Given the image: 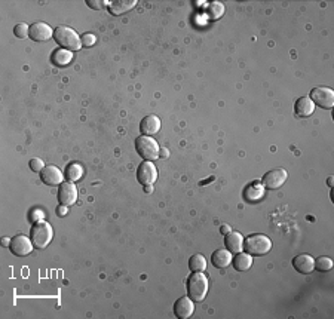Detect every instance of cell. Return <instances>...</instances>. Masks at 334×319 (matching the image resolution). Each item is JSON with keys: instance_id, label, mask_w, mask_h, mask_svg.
I'll use <instances>...</instances> for the list:
<instances>
[{"instance_id": "28", "label": "cell", "mask_w": 334, "mask_h": 319, "mask_svg": "<svg viewBox=\"0 0 334 319\" xmlns=\"http://www.w3.org/2000/svg\"><path fill=\"white\" fill-rule=\"evenodd\" d=\"M30 168H31V171L33 172H42L43 171V161L42 159H39V157H34V159H31L30 161Z\"/></svg>"}, {"instance_id": "8", "label": "cell", "mask_w": 334, "mask_h": 319, "mask_svg": "<svg viewBox=\"0 0 334 319\" xmlns=\"http://www.w3.org/2000/svg\"><path fill=\"white\" fill-rule=\"evenodd\" d=\"M287 177H288V174H287V171L283 169V168L272 169V171L266 172V174L263 175L261 184H263V187H266V189L275 190V189H279L284 183L287 181Z\"/></svg>"}, {"instance_id": "27", "label": "cell", "mask_w": 334, "mask_h": 319, "mask_svg": "<svg viewBox=\"0 0 334 319\" xmlns=\"http://www.w3.org/2000/svg\"><path fill=\"white\" fill-rule=\"evenodd\" d=\"M13 33H15V36L20 39H24L27 36H30V27L27 26V24H16L15 28H13Z\"/></svg>"}, {"instance_id": "3", "label": "cell", "mask_w": 334, "mask_h": 319, "mask_svg": "<svg viewBox=\"0 0 334 319\" xmlns=\"http://www.w3.org/2000/svg\"><path fill=\"white\" fill-rule=\"evenodd\" d=\"M52 238H54V230H52V226L49 223L38 221L31 227V242L39 250L46 248L51 243Z\"/></svg>"}, {"instance_id": "19", "label": "cell", "mask_w": 334, "mask_h": 319, "mask_svg": "<svg viewBox=\"0 0 334 319\" xmlns=\"http://www.w3.org/2000/svg\"><path fill=\"white\" fill-rule=\"evenodd\" d=\"M294 112L300 117H309L315 112V104H313V101L309 97H302V98H298L296 101Z\"/></svg>"}, {"instance_id": "6", "label": "cell", "mask_w": 334, "mask_h": 319, "mask_svg": "<svg viewBox=\"0 0 334 319\" xmlns=\"http://www.w3.org/2000/svg\"><path fill=\"white\" fill-rule=\"evenodd\" d=\"M313 104L320 105L322 109H333L334 105V92L330 88H325V86H320V88H315V90L310 91V97H309Z\"/></svg>"}, {"instance_id": "34", "label": "cell", "mask_w": 334, "mask_h": 319, "mask_svg": "<svg viewBox=\"0 0 334 319\" xmlns=\"http://www.w3.org/2000/svg\"><path fill=\"white\" fill-rule=\"evenodd\" d=\"M11 241H12V239H9V238H2V245H3V246H9V245H11Z\"/></svg>"}, {"instance_id": "20", "label": "cell", "mask_w": 334, "mask_h": 319, "mask_svg": "<svg viewBox=\"0 0 334 319\" xmlns=\"http://www.w3.org/2000/svg\"><path fill=\"white\" fill-rule=\"evenodd\" d=\"M72 60H73V52L67 51L64 48H60V49L54 51L51 57V61L55 67H65V65L72 63Z\"/></svg>"}, {"instance_id": "23", "label": "cell", "mask_w": 334, "mask_h": 319, "mask_svg": "<svg viewBox=\"0 0 334 319\" xmlns=\"http://www.w3.org/2000/svg\"><path fill=\"white\" fill-rule=\"evenodd\" d=\"M224 13V6L220 2H211L205 6V15L209 20H220Z\"/></svg>"}, {"instance_id": "13", "label": "cell", "mask_w": 334, "mask_h": 319, "mask_svg": "<svg viewBox=\"0 0 334 319\" xmlns=\"http://www.w3.org/2000/svg\"><path fill=\"white\" fill-rule=\"evenodd\" d=\"M195 312V305L192 298L189 297H180L174 305V315L179 319L190 318Z\"/></svg>"}, {"instance_id": "22", "label": "cell", "mask_w": 334, "mask_h": 319, "mask_svg": "<svg viewBox=\"0 0 334 319\" xmlns=\"http://www.w3.org/2000/svg\"><path fill=\"white\" fill-rule=\"evenodd\" d=\"M233 261V266L236 270H241V272H245V270H248V269L253 266V258H251V255L245 254V253H238V255L232 260Z\"/></svg>"}, {"instance_id": "18", "label": "cell", "mask_w": 334, "mask_h": 319, "mask_svg": "<svg viewBox=\"0 0 334 319\" xmlns=\"http://www.w3.org/2000/svg\"><path fill=\"white\" fill-rule=\"evenodd\" d=\"M135 5H137V0H116V2L109 3V11L112 15L117 16V15H124L131 11Z\"/></svg>"}, {"instance_id": "9", "label": "cell", "mask_w": 334, "mask_h": 319, "mask_svg": "<svg viewBox=\"0 0 334 319\" xmlns=\"http://www.w3.org/2000/svg\"><path fill=\"white\" fill-rule=\"evenodd\" d=\"M58 201L60 205H73L77 201V187L73 181H63L58 187Z\"/></svg>"}, {"instance_id": "7", "label": "cell", "mask_w": 334, "mask_h": 319, "mask_svg": "<svg viewBox=\"0 0 334 319\" xmlns=\"http://www.w3.org/2000/svg\"><path fill=\"white\" fill-rule=\"evenodd\" d=\"M137 180L143 186H150V184L156 183V180H157V169H156L153 162L144 161V162L140 164L138 169H137Z\"/></svg>"}, {"instance_id": "15", "label": "cell", "mask_w": 334, "mask_h": 319, "mask_svg": "<svg viewBox=\"0 0 334 319\" xmlns=\"http://www.w3.org/2000/svg\"><path fill=\"white\" fill-rule=\"evenodd\" d=\"M161 129V119L157 116H146L140 123V131H142L143 135H147V137H152L154 134H157Z\"/></svg>"}, {"instance_id": "4", "label": "cell", "mask_w": 334, "mask_h": 319, "mask_svg": "<svg viewBox=\"0 0 334 319\" xmlns=\"http://www.w3.org/2000/svg\"><path fill=\"white\" fill-rule=\"evenodd\" d=\"M244 248L250 255H265L272 250V241L266 235H251L244 239Z\"/></svg>"}, {"instance_id": "16", "label": "cell", "mask_w": 334, "mask_h": 319, "mask_svg": "<svg viewBox=\"0 0 334 319\" xmlns=\"http://www.w3.org/2000/svg\"><path fill=\"white\" fill-rule=\"evenodd\" d=\"M293 266L296 269L297 272L303 273V275H308L310 273L313 269H315V260L313 257L309 254H300L294 257L293 260Z\"/></svg>"}, {"instance_id": "29", "label": "cell", "mask_w": 334, "mask_h": 319, "mask_svg": "<svg viewBox=\"0 0 334 319\" xmlns=\"http://www.w3.org/2000/svg\"><path fill=\"white\" fill-rule=\"evenodd\" d=\"M82 45L83 46H86V48H90V46H94L95 45V42H97V38L94 36V34H91V33H85L83 36H82Z\"/></svg>"}, {"instance_id": "35", "label": "cell", "mask_w": 334, "mask_h": 319, "mask_svg": "<svg viewBox=\"0 0 334 319\" xmlns=\"http://www.w3.org/2000/svg\"><path fill=\"white\" fill-rule=\"evenodd\" d=\"M144 190H146V193H152V191H153V186H152V184H150V186H146Z\"/></svg>"}, {"instance_id": "14", "label": "cell", "mask_w": 334, "mask_h": 319, "mask_svg": "<svg viewBox=\"0 0 334 319\" xmlns=\"http://www.w3.org/2000/svg\"><path fill=\"white\" fill-rule=\"evenodd\" d=\"M263 196H265V187L258 181L248 184L244 189V199L247 202L256 204V202H260L263 199Z\"/></svg>"}, {"instance_id": "10", "label": "cell", "mask_w": 334, "mask_h": 319, "mask_svg": "<svg viewBox=\"0 0 334 319\" xmlns=\"http://www.w3.org/2000/svg\"><path fill=\"white\" fill-rule=\"evenodd\" d=\"M33 242L24 236V235H16L13 236V239L11 241V251L13 253V255H18V257H24V255H28L31 251H33Z\"/></svg>"}, {"instance_id": "21", "label": "cell", "mask_w": 334, "mask_h": 319, "mask_svg": "<svg viewBox=\"0 0 334 319\" xmlns=\"http://www.w3.org/2000/svg\"><path fill=\"white\" fill-rule=\"evenodd\" d=\"M211 263L219 269L227 268L232 263V253L229 250H217L211 255Z\"/></svg>"}, {"instance_id": "33", "label": "cell", "mask_w": 334, "mask_h": 319, "mask_svg": "<svg viewBox=\"0 0 334 319\" xmlns=\"http://www.w3.org/2000/svg\"><path fill=\"white\" fill-rule=\"evenodd\" d=\"M159 156H162L164 159H167L168 156H169V152H168V149H161V152H159Z\"/></svg>"}, {"instance_id": "1", "label": "cell", "mask_w": 334, "mask_h": 319, "mask_svg": "<svg viewBox=\"0 0 334 319\" xmlns=\"http://www.w3.org/2000/svg\"><path fill=\"white\" fill-rule=\"evenodd\" d=\"M54 39L57 40V43L64 48L67 51H79L83 45H82V39L79 38L76 31L70 27L60 26L54 30Z\"/></svg>"}, {"instance_id": "24", "label": "cell", "mask_w": 334, "mask_h": 319, "mask_svg": "<svg viewBox=\"0 0 334 319\" xmlns=\"http://www.w3.org/2000/svg\"><path fill=\"white\" fill-rule=\"evenodd\" d=\"M83 175V168L79 165V164H70V165L65 168V177L68 181H77V180L82 179Z\"/></svg>"}, {"instance_id": "36", "label": "cell", "mask_w": 334, "mask_h": 319, "mask_svg": "<svg viewBox=\"0 0 334 319\" xmlns=\"http://www.w3.org/2000/svg\"><path fill=\"white\" fill-rule=\"evenodd\" d=\"M327 183H328V186L331 187V186H333V177H328V180H327Z\"/></svg>"}, {"instance_id": "25", "label": "cell", "mask_w": 334, "mask_h": 319, "mask_svg": "<svg viewBox=\"0 0 334 319\" xmlns=\"http://www.w3.org/2000/svg\"><path fill=\"white\" fill-rule=\"evenodd\" d=\"M189 268L192 272H204L206 269V260L202 254L192 255V258L189 260Z\"/></svg>"}, {"instance_id": "32", "label": "cell", "mask_w": 334, "mask_h": 319, "mask_svg": "<svg viewBox=\"0 0 334 319\" xmlns=\"http://www.w3.org/2000/svg\"><path fill=\"white\" fill-rule=\"evenodd\" d=\"M231 232H232L231 226H227V224H223V226L220 227V233H223L224 236H226V235H229Z\"/></svg>"}, {"instance_id": "31", "label": "cell", "mask_w": 334, "mask_h": 319, "mask_svg": "<svg viewBox=\"0 0 334 319\" xmlns=\"http://www.w3.org/2000/svg\"><path fill=\"white\" fill-rule=\"evenodd\" d=\"M65 214H67V208H65V205H60V206L57 208V216H58V217H64Z\"/></svg>"}, {"instance_id": "30", "label": "cell", "mask_w": 334, "mask_h": 319, "mask_svg": "<svg viewBox=\"0 0 334 319\" xmlns=\"http://www.w3.org/2000/svg\"><path fill=\"white\" fill-rule=\"evenodd\" d=\"M103 5H106V2H95V0H88V6L92 8V9H101L103 8Z\"/></svg>"}, {"instance_id": "2", "label": "cell", "mask_w": 334, "mask_h": 319, "mask_svg": "<svg viewBox=\"0 0 334 319\" xmlns=\"http://www.w3.org/2000/svg\"><path fill=\"white\" fill-rule=\"evenodd\" d=\"M208 287H209V283H208V278L205 275L201 272H195L190 275V278L187 281V293L193 302L201 303L206 297Z\"/></svg>"}, {"instance_id": "17", "label": "cell", "mask_w": 334, "mask_h": 319, "mask_svg": "<svg viewBox=\"0 0 334 319\" xmlns=\"http://www.w3.org/2000/svg\"><path fill=\"white\" fill-rule=\"evenodd\" d=\"M226 248L233 253V254H238L242 251L244 248V236L239 233V232H231L229 235H226Z\"/></svg>"}, {"instance_id": "5", "label": "cell", "mask_w": 334, "mask_h": 319, "mask_svg": "<svg viewBox=\"0 0 334 319\" xmlns=\"http://www.w3.org/2000/svg\"><path fill=\"white\" fill-rule=\"evenodd\" d=\"M135 149H137V153L140 154L144 161H150V162L156 161L161 152V147L156 143V140L147 135H142L135 140Z\"/></svg>"}, {"instance_id": "11", "label": "cell", "mask_w": 334, "mask_h": 319, "mask_svg": "<svg viewBox=\"0 0 334 319\" xmlns=\"http://www.w3.org/2000/svg\"><path fill=\"white\" fill-rule=\"evenodd\" d=\"M54 36V30L49 24L46 23H34L33 26H30V38L34 42H46Z\"/></svg>"}, {"instance_id": "26", "label": "cell", "mask_w": 334, "mask_h": 319, "mask_svg": "<svg viewBox=\"0 0 334 319\" xmlns=\"http://www.w3.org/2000/svg\"><path fill=\"white\" fill-rule=\"evenodd\" d=\"M333 268V260L328 258V257H320L317 261H315V269H318L320 272H328Z\"/></svg>"}, {"instance_id": "12", "label": "cell", "mask_w": 334, "mask_h": 319, "mask_svg": "<svg viewBox=\"0 0 334 319\" xmlns=\"http://www.w3.org/2000/svg\"><path fill=\"white\" fill-rule=\"evenodd\" d=\"M40 179L48 186H60L63 183V172L55 165H48L40 172Z\"/></svg>"}]
</instances>
